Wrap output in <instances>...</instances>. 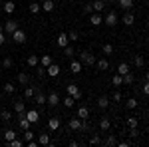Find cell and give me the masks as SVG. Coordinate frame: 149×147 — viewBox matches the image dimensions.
I'll return each mask as SVG.
<instances>
[{
	"instance_id": "cell-1",
	"label": "cell",
	"mask_w": 149,
	"mask_h": 147,
	"mask_svg": "<svg viewBox=\"0 0 149 147\" xmlns=\"http://www.w3.org/2000/svg\"><path fill=\"white\" fill-rule=\"evenodd\" d=\"M70 129H72V131H78V129H84V131H86V129H88V125L84 123V119H80V117H78V115H76V117H72V119H70Z\"/></svg>"
},
{
	"instance_id": "cell-2",
	"label": "cell",
	"mask_w": 149,
	"mask_h": 147,
	"mask_svg": "<svg viewBox=\"0 0 149 147\" xmlns=\"http://www.w3.org/2000/svg\"><path fill=\"white\" fill-rule=\"evenodd\" d=\"M66 90H68V95H72L76 102H80V100H81V90L76 86V84H68Z\"/></svg>"
},
{
	"instance_id": "cell-3",
	"label": "cell",
	"mask_w": 149,
	"mask_h": 147,
	"mask_svg": "<svg viewBox=\"0 0 149 147\" xmlns=\"http://www.w3.org/2000/svg\"><path fill=\"white\" fill-rule=\"evenodd\" d=\"M80 60L84 66H95V58L90 52H80Z\"/></svg>"
},
{
	"instance_id": "cell-4",
	"label": "cell",
	"mask_w": 149,
	"mask_h": 147,
	"mask_svg": "<svg viewBox=\"0 0 149 147\" xmlns=\"http://www.w3.org/2000/svg\"><path fill=\"white\" fill-rule=\"evenodd\" d=\"M12 40H14L16 44H24V42H26V32L20 30V28L14 30V32H12Z\"/></svg>"
},
{
	"instance_id": "cell-5",
	"label": "cell",
	"mask_w": 149,
	"mask_h": 147,
	"mask_svg": "<svg viewBox=\"0 0 149 147\" xmlns=\"http://www.w3.org/2000/svg\"><path fill=\"white\" fill-rule=\"evenodd\" d=\"M2 28H4V34H10L12 36L14 30H18V22H16V20H6Z\"/></svg>"
},
{
	"instance_id": "cell-6",
	"label": "cell",
	"mask_w": 149,
	"mask_h": 147,
	"mask_svg": "<svg viewBox=\"0 0 149 147\" xmlns=\"http://www.w3.org/2000/svg\"><path fill=\"white\" fill-rule=\"evenodd\" d=\"M103 24H107L109 28H111V26H115V24H117V14H115V12H109V14L103 18Z\"/></svg>"
},
{
	"instance_id": "cell-7",
	"label": "cell",
	"mask_w": 149,
	"mask_h": 147,
	"mask_svg": "<svg viewBox=\"0 0 149 147\" xmlns=\"http://www.w3.org/2000/svg\"><path fill=\"white\" fill-rule=\"evenodd\" d=\"M46 74H48V76H50V78H56L58 74H60V66L52 62V64H50V66H48V68H46Z\"/></svg>"
},
{
	"instance_id": "cell-8",
	"label": "cell",
	"mask_w": 149,
	"mask_h": 147,
	"mask_svg": "<svg viewBox=\"0 0 149 147\" xmlns=\"http://www.w3.org/2000/svg\"><path fill=\"white\" fill-rule=\"evenodd\" d=\"M26 117H28L30 123H36V121L40 119V111H38V109H30V111H26Z\"/></svg>"
},
{
	"instance_id": "cell-9",
	"label": "cell",
	"mask_w": 149,
	"mask_h": 147,
	"mask_svg": "<svg viewBox=\"0 0 149 147\" xmlns=\"http://www.w3.org/2000/svg\"><path fill=\"white\" fill-rule=\"evenodd\" d=\"M46 102L50 103V105H58V103H60V95H58L56 91H50L48 98H46Z\"/></svg>"
},
{
	"instance_id": "cell-10",
	"label": "cell",
	"mask_w": 149,
	"mask_h": 147,
	"mask_svg": "<svg viewBox=\"0 0 149 147\" xmlns=\"http://www.w3.org/2000/svg\"><path fill=\"white\" fill-rule=\"evenodd\" d=\"M90 24H92V26H100V24H103V18L97 12H93L92 16H90Z\"/></svg>"
},
{
	"instance_id": "cell-11",
	"label": "cell",
	"mask_w": 149,
	"mask_h": 147,
	"mask_svg": "<svg viewBox=\"0 0 149 147\" xmlns=\"http://www.w3.org/2000/svg\"><path fill=\"white\" fill-rule=\"evenodd\" d=\"M14 109H16V113H18V117L26 115V107H24V102H14Z\"/></svg>"
},
{
	"instance_id": "cell-12",
	"label": "cell",
	"mask_w": 149,
	"mask_h": 147,
	"mask_svg": "<svg viewBox=\"0 0 149 147\" xmlns=\"http://www.w3.org/2000/svg\"><path fill=\"white\" fill-rule=\"evenodd\" d=\"M70 70H72L74 74H80L81 70H84V64H81V62H78V60H74V62L70 64Z\"/></svg>"
},
{
	"instance_id": "cell-13",
	"label": "cell",
	"mask_w": 149,
	"mask_h": 147,
	"mask_svg": "<svg viewBox=\"0 0 149 147\" xmlns=\"http://www.w3.org/2000/svg\"><path fill=\"white\" fill-rule=\"evenodd\" d=\"M68 44H70V38H68V34H64V32H62V34L58 36V46H60V48H66Z\"/></svg>"
},
{
	"instance_id": "cell-14",
	"label": "cell",
	"mask_w": 149,
	"mask_h": 147,
	"mask_svg": "<svg viewBox=\"0 0 149 147\" xmlns=\"http://www.w3.org/2000/svg\"><path fill=\"white\" fill-rule=\"evenodd\" d=\"M121 22L125 24V26H131V24L135 22V18H133V14H131V12L127 10L125 14H123V18H121Z\"/></svg>"
},
{
	"instance_id": "cell-15",
	"label": "cell",
	"mask_w": 149,
	"mask_h": 147,
	"mask_svg": "<svg viewBox=\"0 0 149 147\" xmlns=\"http://www.w3.org/2000/svg\"><path fill=\"white\" fill-rule=\"evenodd\" d=\"M54 8H56V4L52 0H42V10L44 12H52Z\"/></svg>"
},
{
	"instance_id": "cell-16",
	"label": "cell",
	"mask_w": 149,
	"mask_h": 147,
	"mask_svg": "<svg viewBox=\"0 0 149 147\" xmlns=\"http://www.w3.org/2000/svg\"><path fill=\"white\" fill-rule=\"evenodd\" d=\"M88 115H90V109H88L86 105H80V107H78V117H80V119H88Z\"/></svg>"
},
{
	"instance_id": "cell-17",
	"label": "cell",
	"mask_w": 149,
	"mask_h": 147,
	"mask_svg": "<svg viewBox=\"0 0 149 147\" xmlns=\"http://www.w3.org/2000/svg\"><path fill=\"white\" fill-rule=\"evenodd\" d=\"M26 62H28V66H30V68H36V66L40 64V58L36 56V54H32V56H28V60H26Z\"/></svg>"
},
{
	"instance_id": "cell-18",
	"label": "cell",
	"mask_w": 149,
	"mask_h": 147,
	"mask_svg": "<svg viewBox=\"0 0 149 147\" xmlns=\"http://www.w3.org/2000/svg\"><path fill=\"white\" fill-rule=\"evenodd\" d=\"M48 127H50L52 131H56L58 127H60V119H58V117H50V119H48Z\"/></svg>"
},
{
	"instance_id": "cell-19",
	"label": "cell",
	"mask_w": 149,
	"mask_h": 147,
	"mask_svg": "<svg viewBox=\"0 0 149 147\" xmlns=\"http://www.w3.org/2000/svg\"><path fill=\"white\" fill-rule=\"evenodd\" d=\"M109 127H111V121H109L107 117H102V119H100V129H102V131H107Z\"/></svg>"
},
{
	"instance_id": "cell-20",
	"label": "cell",
	"mask_w": 149,
	"mask_h": 147,
	"mask_svg": "<svg viewBox=\"0 0 149 147\" xmlns=\"http://www.w3.org/2000/svg\"><path fill=\"white\" fill-rule=\"evenodd\" d=\"M34 102L38 103V105H42V103H46V95H44L42 91H36V93H34Z\"/></svg>"
},
{
	"instance_id": "cell-21",
	"label": "cell",
	"mask_w": 149,
	"mask_h": 147,
	"mask_svg": "<svg viewBox=\"0 0 149 147\" xmlns=\"http://www.w3.org/2000/svg\"><path fill=\"white\" fill-rule=\"evenodd\" d=\"M92 6H93V12H102L105 8V2L103 0H95V2H92Z\"/></svg>"
},
{
	"instance_id": "cell-22",
	"label": "cell",
	"mask_w": 149,
	"mask_h": 147,
	"mask_svg": "<svg viewBox=\"0 0 149 147\" xmlns=\"http://www.w3.org/2000/svg\"><path fill=\"white\" fill-rule=\"evenodd\" d=\"M50 64H52V56H50V54H44V56L40 58V66H44V68H48Z\"/></svg>"
},
{
	"instance_id": "cell-23",
	"label": "cell",
	"mask_w": 149,
	"mask_h": 147,
	"mask_svg": "<svg viewBox=\"0 0 149 147\" xmlns=\"http://www.w3.org/2000/svg\"><path fill=\"white\" fill-rule=\"evenodd\" d=\"M107 105H109V98H105V95H102V98L97 100V107H100V109H105Z\"/></svg>"
},
{
	"instance_id": "cell-24",
	"label": "cell",
	"mask_w": 149,
	"mask_h": 147,
	"mask_svg": "<svg viewBox=\"0 0 149 147\" xmlns=\"http://www.w3.org/2000/svg\"><path fill=\"white\" fill-rule=\"evenodd\" d=\"M95 66H97V70H107V68H109V62H107L105 58H102V60L95 62Z\"/></svg>"
},
{
	"instance_id": "cell-25",
	"label": "cell",
	"mask_w": 149,
	"mask_h": 147,
	"mask_svg": "<svg viewBox=\"0 0 149 147\" xmlns=\"http://www.w3.org/2000/svg\"><path fill=\"white\" fill-rule=\"evenodd\" d=\"M127 72H129V66H127L125 62H121V64L117 66V74H119V76H125Z\"/></svg>"
},
{
	"instance_id": "cell-26",
	"label": "cell",
	"mask_w": 149,
	"mask_h": 147,
	"mask_svg": "<svg viewBox=\"0 0 149 147\" xmlns=\"http://www.w3.org/2000/svg\"><path fill=\"white\" fill-rule=\"evenodd\" d=\"M14 10H16V4H14L12 0H8V2L4 4V12H6V14H12Z\"/></svg>"
},
{
	"instance_id": "cell-27",
	"label": "cell",
	"mask_w": 149,
	"mask_h": 147,
	"mask_svg": "<svg viewBox=\"0 0 149 147\" xmlns=\"http://www.w3.org/2000/svg\"><path fill=\"white\" fill-rule=\"evenodd\" d=\"M133 82H135V76H133L131 72H127L125 76H123V84H125V86H131Z\"/></svg>"
},
{
	"instance_id": "cell-28",
	"label": "cell",
	"mask_w": 149,
	"mask_h": 147,
	"mask_svg": "<svg viewBox=\"0 0 149 147\" xmlns=\"http://www.w3.org/2000/svg\"><path fill=\"white\" fill-rule=\"evenodd\" d=\"M18 123H20V127H22V129H30V121H28V117H26V115L18 117Z\"/></svg>"
},
{
	"instance_id": "cell-29",
	"label": "cell",
	"mask_w": 149,
	"mask_h": 147,
	"mask_svg": "<svg viewBox=\"0 0 149 147\" xmlns=\"http://www.w3.org/2000/svg\"><path fill=\"white\" fill-rule=\"evenodd\" d=\"M38 143H40V145H48V143H50V135H48V133H40V135H38Z\"/></svg>"
},
{
	"instance_id": "cell-30",
	"label": "cell",
	"mask_w": 149,
	"mask_h": 147,
	"mask_svg": "<svg viewBox=\"0 0 149 147\" xmlns=\"http://www.w3.org/2000/svg\"><path fill=\"white\" fill-rule=\"evenodd\" d=\"M117 4H119L123 10H129V8L133 6V0H117Z\"/></svg>"
},
{
	"instance_id": "cell-31",
	"label": "cell",
	"mask_w": 149,
	"mask_h": 147,
	"mask_svg": "<svg viewBox=\"0 0 149 147\" xmlns=\"http://www.w3.org/2000/svg\"><path fill=\"white\" fill-rule=\"evenodd\" d=\"M30 82V76L26 74V72H22V74H18V84H22V86H26Z\"/></svg>"
},
{
	"instance_id": "cell-32",
	"label": "cell",
	"mask_w": 149,
	"mask_h": 147,
	"mask_svg": "<svg viewBox=\"0 0 149 147\" xmlns=\"http://www.w3.org/2000/svg\"><path fill=\"white\" fill-rule=\"evenodd\" d=\"M102 52H103V56H111V54H113V46L111 44H103Z\"/></svg>"
},
{
	"instance_id": "cell-33",
	"label": "cell",
	"mask_w": 149,
	"mask_h": 147,
	"mask_svg": "<svg viewBox=\"0 0 149 147\" xmlns=\"http://www.w3.org/2000/svg\"><path fill=\"white\" fill-rule=\"evenodd\" d=\"M34 93H36V88L34 86H28V88L24 90V98H34Z\"/></svg>"
},
{
	"instance_id": "cell-34",
	"label": "cell",
	"mask_w": 149,
	"mask_h": 147,
	"mask_svg": "<svg viewBox=\"0 0 149 147\" xmlns=\"http://www.w3.org/2000/svg\"><path fill=\"white\" fill-rule=\"evenodd\" d=\"M16 137V131L14 129H8V131H4V141H12Z\"/></svg>"
},
{
	"instance_id": "cell-35",
	"label": "cell",
	"mask_w": 149,
	"mask_h": 147,
	"mask_svg": "<svg viewBox=\"0 0 149 147\" xmlns=\"http://www.w3.org/2000/svg\"><path fill=\"white\" fill-rule=\"evenodd\" d=\"M40 10H42V4H38V2H32V4H30V12H32V14H38Z\"/></svg>"
},
{
	"instance_id": "cell-36",
	"label": "cell",
	"mask_w": 149,
	"mask_h": 147,
	"mask_svg": "<svg viewBox=\"0 0 149 147\" xmlns=\"http://www.w3.org/2000/svg\"><path fill=\"white\" fill-rule=\"evenodd\" d=\"M4 91H6V93H14V91H16V86H14L12 82H8V84H4Z\"/></svg>"
},
{
	"instance_id": "cell-37",
	"label": "cell",
	"mask_w": 149,
	"mask_h": 147,
	"mask_svg": "<svg viewBox=\"0 0 149 147\" xmlns=\"http://www.w3.org/2000/svg\"><path fill=\"white\" fill-rule=\"evenodd\" d=\"M127 125H129V129H135L139 125V121L135 119V117H127Z\"/></svg>"
},
{
	"instance_id": "cell-38",
	"label": "cell",
	"mask_w": 149,
	"mask_h": 147,
	"mask_svg": "<svg viewBox=\"0 0 149 147\" xmlns=\"http://www.w3.org/2000/svg\"><path fill=\"white\" fill-rule=\"evenodd\" d=\"M111 82H113V86H121V84H123V76H119V74H115L113 78H111Z\"/></svg>"
},
{
	"instance_id": "cell-39",
	"label": "cell",
	"mask_w": 149,
	"mask_h": 147,
	"mask_svg": "<svg viewBox=\"0 0 149 147\" xmlns=\"http://www.w3.org/2000/svg\"><path fill=\"white\" fill-rule=\"evenodd\" d=\"M74 103H76V100H74L72 95H66V98H64V105H66V107H72Z\"/></svg>"
},
{
	"instance_id": "cell-40",
	"label": "cell",
	"mask_w": 149,
	"mask_h": 147,
	"mask_svg": "<svg viewBox=\"0 0 149 147\" xmlns=\"http://www.w3.org/2000/svg\"><path fill=\"white\" fill-rule=\"evenodd\" d=\"M135 107H137V100L135 98H129L127 100V109H135Z\"/></svg>"
},
{
	"instance_id": "cell-41",
	"label": "cell",
	"mask_w": 149,
	"mask_h": 147,
	"mask_svg": "<svg viewBox=\"0 0 149 147\" xmlns=\"http://www.w3.org/2000/svg\"><path fill=\"white\" fill-rule=\"evenodd\" d=\"M12 64H14V62H12V58H4V60H2V68H4V70L12 68Z\"/></svg>"
},
{
	"instance_id": "cell-42",
	"label": "cell",
	"mask_w": 149,
	"mask_h": 147,
	"mask_svg": "<svg viewBox=\"0 0 149 147\" xmlns=\"http://www.w3.org/2000/svg\"><path fill=\"white\" fill-rule=\"evenodd\" d=\"M90 143H92V145H100V143H102V137H100L97 133H95V135H92V137H90Z\"/></svg>"
},
{
	"instance_id": "cell-43",
	"label": "cell",
	"mask_w": 149,
	"mask_h": 147,
	"mask_svg": "<svg viewBox=\"0 0 149 147\" xmlns=\"http://www.w3.org/2000/svg\"><path fill=\"white\" fill-rule=\"evenodd\" d=\"M74 54H76V52H74V48H72V46H66V48H64V56H68V58H72L74 56Z\"/></svg>"
},
{
	"instance_id": "cell-44",
	"label": "cell",
	"mask_w": 149,
	"mask_h": 147,
	"mask_svg": "<svg viewBox=\"0 0 149 147\" xmlns=\"http://www.w3.org/2000/svg\"><path fill=\"white\" fill-rule=\"evenodd\" d=\"M133 64H135L137 68H143V64H145V60H143V56H135V60H133Z\"/></svg>"
},
{
	"instance_id": "cell-45",
	"label": "cell",
	"mask_w": 149,
	"mask_h": 147,
	"mask_svg": "<svg viewBox=\"0 0 149 147\" xmlns=\"http://www.w3.org/2000/svg\"><path fill=\"white\" fill-rule=\"evenodd\" d=\"M0 119H2V121H10V119H12V113L10 111H2V113H0Z\"/></svg>"
},
{
	"instance_id": "cell-46",
	"label": "cell",
	"mask_w": 149,
	"mask_h": 147,
	"mask_svg": "<svg viewBox=\"0 0 149 147\" xmlns=\"http://www.w3.org/2000/svg\"><path fill=\"white\" fill-rule=\"evenodd\" d=\"M30 139H34V133L30 129H24V141H30Z\"/></svg>"
},
{
	"instance_id": "cell-47",
	"label": "cell",
	"mask_w": 149,
	"mask_h": 147,
	"mask_svg": "<svg viewBox=\"0 0 149 147\" xmlns=\"http://www.w3.org/2000/svg\"><path fill=\"white\" fill-rule=\"evenodd\" d=\"M68 38H70V40H74V42H76V40H80V36H78V32H76V30H72V32L68 34Z\"/></svg>"
},
{
	"instance_id": "cell-48",
	"label": "cell",
	"mask_w": 149,
	"mask_h": 147,
	"mask_svg": "<svg viewBox=\"0 0 149 147\" xmlns=\"http://www.w3.org/2000/svg\"><path fill=\"white\" fill-rule=\"evenodd\" d=\"M4 42H6V36H4V28L0 26V46L4 44Z\"/></svg>"
},
{
	"instance_id": "cell-49",
	"label": "cell",
	"mask_w": 149,
	"mask_h": 147,
	"mask_svg": "<svg viewBox=\"0 0 149 147\" xmlns=\"http://www.w3.org/2000/svg\"><path fill=\"white\" fill-rule=\"evenodd\" d=\"M105 143H107V145H111V147H113V145H117V141H115V137H113V135H109V139H107Z\"/></svg>"
},
{
	"instance_id": "cell-50",
	"label": "cell",
	"mask_w": 149,
	"mask_h": 147,
	"mask_svg": "<svg viewBox=\"0 0 149 147\" xmlns=\"http://www.w3.org/2000/svg\"><path fill=\"white\" fill-rule=\"evenodd\" d=\"M84 12H86V14H92V12H93V6H92V4H86V6H84Z\"/></svg>"
},
{
	"instance_id": "cell-51",
	"label": "cell",
	"mask_w": 149,
	"mask_h": 147,
	"mask_svg": "<svg viewBox=\"0 0 149 147\" xmlns=\"http://www.w3.org/2000/svg\"><path fill=\"white\" fill-rule=\"evenodd\" d=\"M143 93H145V95H149V82H145V84H143Z\"/></svg>"
},
{
	"instance_id": "cell-52",
	"label": "cell",
	"mask_w": 149,
	"mask_h": 147,
	"mask_svg": "<svg viewBox=\"0 0 149 147\" xmlns=\"http://www.w3.org/2000/svg\"><path fill=\"white\" fill-rule=\"evenodd\" d=\"M119 100H121V93H119V91H115V93H113V102H119Z\"/></svg>"
},
{
	"instance_id": "cell-53",
	"label": "cell",
	"mask_w": 149,
	"mask_h": 147,
	"mask_svg": "<svg viewBox=\"0 0 149 147\" xmlns=\"http://www.w3.org/2000/svg\"><path fill=\"white\" fill-rule=\"evenodd\" d=\"M129 135H131V137H137V135H139V131H137V127H135V129H131V131H129Z\"/></svg>"
},
{
	"instance_id": "cell-54",
	"label": "cell",
	"mask_w": 149,
	"mask_h": 147,
	"mask_svg": "<svg viewBox=\"0 0 149 147\" xmlns=\"http://www.w3.org/2000/svg\"><path fill=\"white\" fill-rule=\"evenodd\" d=\"M145 78H147V82H149V72H147V76H145Z\"/></svg>"
},
{
	"instance_id": "cell-55",
	"label": "cell",
	"mask_w": 149,
	"mask_h": 147,
	"mask_svg": "<svg viewBox=\"0 0 149 147\" xmlns=\"http://www.w3.org/2000/svg\"><path fill=\"white\" fill-rule=\"evenodd\" d=\"M103 2H113V0H103Z\"/></svg>"
}]
</instances>
